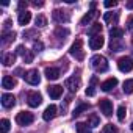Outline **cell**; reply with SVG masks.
Listing matches in <instances>:
<instances>
[{
	"mask_svg": "<svg viewBox=\"0 0 133 133\" xmlns=\"http://www.w3.org/2000/svg\"><path fill=\"white\" fill-rule=\"evenodd\" d=\"M36 25H38V27H41V28H42V27H45V25H47V19H45L42 14H39V16L36 17Z\"/></svg>",
	"mask_w": 133,
	"mask_h": 133,
	"instance_id": "cell-31",
	"label": "cell"
},
{
	"mask_svg": "<svg viewBox=\"0 0 133 133\" xmlns=\"http://www.w3.org/2000/svg\"><path fill=\"white\" fill-rule=\"evenodd\" d=\"M100 33H102V25H100V24H92V27L89 28L91 38H92V36H99Z\"/></svg>",
	"mask_w": 133,
	"mask_h": 133,
	"instance_id": "cell-23",
	"label": "cell"
},
{
	"mask_svg": "<svg viewBox=\"0 0 133 133\" xmlns=\"http://www.w3.org/2000/svg\"><path fill=\"white\" fill-rule=\"evenodd\" d=\"M24 78H25V82H27V83H30V85H39V82H41L39 72H38L36 69L28 71V72L24 75Z\"/></svg>",
	"mask_w": 133,
	"mask_h": 133,
	"instance_id": "cell-6",
	"label": "cell"
},
{
	"mask_svg": "<svg viewBox=\"0 0 133 133\" xmlns=\"http://www.w3.org/2000/svg\"><path fill=\"white\" fill-rule=\"evenodd\" d=\"M117 68L121 72H131L133 71V59L128 56H124L117 61Z\"/></svg>",
	"mask_w": 133,
	"mask_h": 133,
	"instance_id": "cell-4",
	"label": "cell"
},
{
	"mask_svg": "<svg viewBox=\"0 0 133 133\" xmlns=\"http://www.w3.org/2000/svg\"><path fill=\"white\" fill-rule=\"evenodd\" d=\"M8 131H10V121L2 119L0 121V133H8Z\"/></svg>",
	"mask_w": 133,
	"mask_h": 133,
	"instance_id": "cell-25",
	"label": "cell"
},
{
	"mask_svg": "<svg viewBox=\"0 0 133 133\" xmlns=\"http://www.w3.org/2000/svg\"><path fill=\"white\" fill-rule=\"evenodd\" d=\"M77 133H92V131H91V128H89L86 124L78 122V124H77Z\"/></svg>",
	"mask_w": 133,
	"mask_h": 133,
	"instance_id": "cell-26",
	"label": "cell"
},
{
	"mask_svg": "<svg viewBox=\"0 0 133 133\" xmlns=\"http://www.w3.org/2000/svg\"><path fill=\"white\" fill-rule=\"evenodd\" d=\"M96 16H97V11H96V10H91V11H88V13H86V14L82 17L80 24H82V25H86V24H89V22H91V21H92Z\"/></svg>",
	"mask_w": 133,
	"mask_h": 133,
	"instance_id": "cell-16",
	"label": "cell"
},
{
	"mask_svg": "<svg viewBox=\"0 0 133 133\" xmlns=\"http://www.w3.org/2000/svg\"><path fill=\"white\" fill-rule=\"evenodd\" d=\"M14 61H16V55H13V53H6L3 56V64L5 66H13Z\"/></svg>",
	"mask_w": 133,
	"mask_h": 133,
	"instance_id": "cell-24",
	"label": "cell"
},
{
	"mask_svg": "<svg viewBox=\"0 0 133 133\" xmlns=\"http://www.w3.org/2000/svg\"><path fill=\"white\" fill-rule=\"evenodd\" d=\"M14 38H16V33H14V31H11V33H5V35H3L2 42H3V44H8V42L14 41Z\"/></svg>",
	"mask_w": 133,
	"mask_h": 133,
	"instance_id": "cell-28",
	"label": "cell"
},
{
	"mask_svg": "<svg viewBox=\"0 0 133 133\" xmlns=\"http://www.w3.org/2000/svg\"><path fill=\"white\" fill-rule=\"evenodd\" d=\"M125 114H127V110H125L124 105H121V107L117 108V119H119V121H124V119H125Z\"/></svg>",
	"mask_w": 133,
	"mask_h": 133,
	"instance_id": "cell-30",
	"label": "cell"
},
{
	"mask_svg": "<svg viewBox=\"0 0 133 133\" xmlns=\"http://www.w3.org/2000/svg\"><path fill=\"white\" fill-rule=\"evenodd\" d=\"M96 94V89H94V86H89V88H86V96H94Z\"/></svg>",
	"mask_w": 133,
	"mask_h": 133,
	"instance_id": "cell-37",
	"label": "cell"
},
{
	"mask_svg": "<svg viewBox=\"0 0 133 133\" xmlns=\"http://www.w3.org/2000/svg\"><path fill=\"white\" fill-rule=\"evenodd\" d=\"M103 44H105V41H103L102 35H99V36H92V38L89 39V47H91L92 50H99V49H102Z\"/></svg>",
	"mask_w": 133,
	"mask_h": 133,
	"instance_id": "cell-9",
	"label": "cell"
},
{
	"mask_svg": "<svg viewBox=\"0 0 133 133\" xmlns=\"http://www.w3.org/2000/svg\"><path fill=\"white\" fill-rule=\"evenodd\" d=\"M130 128H131V131H133V122H131V125H130Z\"/></svg>",
	"mask_w": 133,
	"mask_h": 133,
	"instance_id": "cell-42",
	"label": "cell"
},
{
	"mask_svg": "<svg viewBox=\"0 0 133 133\" xmlns=\"http://www.w3.org/2000/svg\"><path fill=\"white\" fill-rule=\"evenodd\" d=\"M14 85H16V80H14L13 77H10V75H5V77L2 78V86H3L5 89H11Z\"/></svg>",
	"mask_w": 133,
	"mask_h": 133,
	"instance_id": "cell-19",
	"label": "cell"
},
{
	"mask_svg": "<svg viewBox=\"0 0 133 133\" xmlns=\"http://www.w3.org/2000/svg\"><path fill=\"white\" fill-rule=\"evenodd\" d=\"M127 25H128V30L133 33V17H130V19H128V24H127Z\"/></svg>",
	"mask_w": 133,
	"mask_h": 133,
	"instance_id": "cell-39",
	"label": "cell"
},
{
	"mask_svg": "<svg viewBox=\"0 0 133 133\" xmlns=\"http://www.w3.org/2000/svg\"><path fill=\"white\" fill-rule=\"evenodd\" d=\"M80 83H82V82H80V77H75V75H74V77H69L68 80L64 82V86L68 88L71 92H77L78 88H80Z\"/></svg>",
	"mask_w": 133,
	"mask_h": 133,
	"instance_id": "cell-5",
	"label": "cell"
},
{
	"mask_svg": "<svg viewBox=\"0 0 133 133\" xmlns=\"http://www.w3.org/2000/svg\"><path fill=\"white\" fill-rule=\"evenodd\" d=\"M17 6H19V10H22V11H24V10L27 8V2H25V0H21Z\"/></svg>",
	"mask_w": 133,
	"mask_h": 133,
	"instance_id": "cell-38",
	"label": "cell"
},
{
	"mask_svg": "<svg viewBox=\"0 0 133 133\" xmlns=\"http://www.w3.org/2000/svg\"><path fill=\"white\" fill-rule=\"evenodd\" d=\"M117 13H105V16H103V21L107 22V24H116L117 22Z\"/></svg>",
	"mask_w": 133,
	"mask_h": 133,
	"instance_id": "cell-20",
	"label": "cell"
},
{
	"mask_svg": "<svg viewBox=\"0 0 133 133\" xmlns=\"http://www.w3.org/2000/svg\"><path fill=\"white\" fill-rule=\"evenodd\" d=\"M33 49H35V52H41V50L44 49V44H42L41 41H35V42H33Z\"/></svg>",
	"mask_w": 133,
	"mask_h": 133,
	"instance_id": "cell-34",
	"label": "cell"
},
{
	"mask_svg": "<svg viewBox=\"0 0 133 133\" xmlns=\"http://www.w3.org/2000/svg\"><path fill=\"white\" fill-rule=\"evenodd\" d=\"M25 52H27V49H24V45H17L16 53H19V55H25Z\"/></svg>",
	"mask_w": 133,
	"mask_h": 133,
	"instance_id": "cell-36",
	"label": "cell"
},
{
	"mask_svg": "<svg viewBox=\"0 0 133 133\" xmlns=\"http://www.w3.org/2000/svg\"><path fill=\"white\" fill-rule=\"evenodd\" d=\"M102 133H119V130H117L116 125H113V124H107V125L103 127Z\"/></svg>",
	"mask_w": 133,
	"mask_h": 133,
	"instance_id": "cell-27",
	"label": "cell"
},
{
	"mask_svg": "<svg viewBox=\"0 0 133 133\" xmlns=\"http://www.w3.org/2000/svg\"><path fill=\"white\" fill-rule=\"evenodd\" d=\"M88 108H89V103H80V105H78V107H77V108L74 110L72 116H74V117H77V116H80V114H82L83 111H86Z\"/></svg>",
	"mask_w": 133,
	"mask_h": 133,
	"instance_id": "cell-22",
	"label": "cell"
},
{
	"mask_svg": "<svg viewBox=\"0 0 133 133\" xmlns=\"http://www.w3.org/2000/svg\"><path fill=\"white\" fill-rule=\"evenodd\" d=\"M91 66L94 68L96 72H107L108 71V61L102 55H94L91 58Z\"/></svg>",
	"mask_w": 133,
	"mask_h": 133,
	"instance_id": "cell-1",
	"label": "cell"
},
{
	"mask_svg": "<svg viewBox=\"0 0 133 133\" xmlns=\"http://www.w3.org/2000/svg\"><path fill=\"white\" fill-rule=\"evenodd\" d=\"M103 5H105L107 8H113V6H116V5H117V2H116V0H107Z\"/></svg>",
	"mask_w": 133,
	"mask_h": 133,
	"instance_id": "cell-35",
	"label": "cell"
},
{
	"mask_svg": "<svg viewBox=\"0 0 133 133\" xmlns=\"http://www.w3.org/2000/svg\"><path fill=\"white\" fill-rule=\"evenodd\" d=\"M30 21H31V14L28 11H21L19 13V25H28Z\"/></svg>",
	"mask_w": 133,
	"mask_h": 133,
	"instance_id": "cell-17",
	"label": "cell"
},
{
	"mask_svg": "<svg viewBox=\"0 0 133 133\" xmlns=\"http://www.w3.org/2000/svg\"><path fill=\"white\" fill-rule=\"evenodd\" d=\"M110 36H111V41H116V39H121L124 36V30L122 28H117V27H113L110 30Z\"/></svg>",
	"mask_w": 133,
	"mask_h": 133,
	"instance_id": "cell-18",
	"label": "cell"
},
{
	"mask_svg": "<svg viewBox=\"0 0 133 133\" xmlns=\"http://www.w3.org/2000/svg\"><path fill=\"white\" fill-rule=\"evenodd\" d=\"M52 17H53V21L58 22V24H63V22H68V21H69V16L64 14V11H61V10H55L53 14H52Z\"/></svg>",
	"mask_w": 133,
	"mask_h": 133,
	"instance_id": "cell-12",
	"label": "cell"
},
{
	"mask_svg": "<svg viewBox=\"0 0 133 133\" xmlns=\"http://www.w3.org/2000/svg\"><path fill=\"white\" fill-rule=\"evenodd\" d=\"M35 121V116L28 111H21L17 116H16V122L19 125H30L31 122Z\"/></svg>",
	"mask_w": 133,
	"mask_h": 133,
	"instance_id": "cell-3",
	"label": "cell"
},
{
	"mask_svg": "<svg viewBox=\"0 0 133 133\" xmlns=\"http://www.w3.org/2000/svg\"><path fill=\"white\" fill-rule=\"evenodd\" d=\"M33 5H35V6H36V8H38V6H39V8H41V6H42V5H44V2H38V0H35V2H33Z\"/></svg>",
	"mask_w": 133,
	"mask_h": 133,
	"instance_id": "cell-40",
	"label": "cell"
},
{
	"mask_svg": "<svg viewBox=\"0 0 133 133\" xmlns=\"http://www.w3.org/2000/svg\"><path fill=\"white\" fill-rule=\"evenodd\" d=\"M82 45H83L82 39H75V42L71 45V50H69V53H71L72 56H75L78 61H82V59L85 58V53H83V50H82Z\"/></svg>",
	"mask_w": 133,
	"mask_h": 133,
	"instance_id": "cell-2",
	"label": "cell"
},
{
	"mask_svg": "<svg viewBox=\"0 0 133 133\" xmlns=\"http://www.w3.org/2000/svg\"><path fill=\"white\" fill-rule=\"evenodd\" d=\"M33 56H35L33 52H31V50H27L25 55H24V63H31V61H33Z\"/></svg>",
	"mask_w": 133,
	"mask_h": 133,
	"instance_id": "cell-33",
	"label": "cell"
},
{
	"mask_svg": "<svg viewBox=\"0 0 133 133\" xmlns=\"http://www.w3.org/2000/svg\"><path fill=\"white\" fill-rule=\"evenodd\" d=\"M97 125H100L99 116H97V114H91V116H89V127H97Z\"/></svg>",
	"mask_w": 133,
	"mask_h": 133,
	"instance_id": "cell-29",
	"label": "cell"
},
{
	"mask_svg": "<svg viewBox=\"0 0 133 133\" xmlns=\"http://www.w3.org/2000/svg\"><path fill=\"white\" fill-rule=\"evenodd\" d=\"M47 92L52 99H59L61 94H63V86H58V85H52L47 88Z\"/></svg>",
	"mask_w": 133,
	"mask_h": 133,
	"instance_id": "cell-10",
	"label": "cell"
},
{
	"mask_svg": "<svg viewBox=\"0 0 133 133\" xmlns=\"http://www.w3.org/2000/svg\"><path fill=\"white\" fill-rule=\"evenodd\" d=\"M2 105L5 108H13L16 105V97L13 94H3L2 96Z\"/></svg>",
	"mask_w": 133,
	"mask_h": 133,
	"instance_id": "cell-11",
	"label": "cell"
},
{
	"mask_svg": "<svg viewBox=\"0 0 133 133\" xmlns=\"http://www.w3.org/2000/svg\"><path fill=\"white\" fill-rule=\"evenodd\" d=\"M122 89H124L125 94H131V92H133V78L125 80L124 85H122Z\"/></svg>",
	"mask_w": 133,
	"mask_h": 133,
	"instance_id": "cell-21",
	"label": "cell"
},
{
	"mask_svg": "<svg viewBox=\"0 0 133 133\" xmlns=\"http://www.w3.org/2000/svg\"><path fill=\"white\" fill-rule=\"evenodd\" d=\"M117 85V78H108V80H105L102 85H100V88H102V91H105V92H108V91H111L114 86Z\"/></svg>",
	"mask_w": 133,
	"mask_h": 133,
	"instance_id": "cell-14",
	"label": "cell"
},
{
	"mask_svg": "<svg viewBox=\"0 0 133 133\" xmlns=\"http://www.w3.org/2000/svg\"><path fill=\"white\" fill-rule=\"evenodd\" d=\"M56 36H61V38H64V36H68L69 35V30L68 28H63V27H59V28H56Z\"/></svg>",
	"mask_w": 133,
	"mask_h": 133,
	"instance_id": "cell-32",
	"label": "cell"
},
{
	"mask_svg": "<svg viewBox=\"0 0 133 133\" xmlns=\"http://www.w3.org/2000/svg\"><path fill=\"white\" fill-rule=\"evenodd\" d=\"M27 102H28V105L31 108H36V107H39L42 103V97H41L39 92H30L27 96Z\"/></svg>",
	"mask_w": 133,
	"mask_h": 133,
	"instance_id": "cell-8",
	"label": "cell"
},
{
	"mask_svg": "<svg viewBox=\"0 0 133 133\" xmlns=\"http://www.w3.org/2000/svg\"><path fill=\"white\" fill-rule=\"evenodd\" d=\"M99 108H100V111L105 116H111L113 114V103L108 99H100L99 100Z\"/></svg>",
	"mask_w": 133,
	"mask_h": 133,
	"instance_id": "cell-7",
	"label": "cell"
},
{
	"mask_svg": "<svg viewBox=\"0 0 133 133\" xmlns=\"http://www.w3.org/2000/svg\"><path fill=\"white\" fill-rule=\"evenodd\" d=\"M128 10H133V0H131V2H127V5H125Z\"/></svg>",
	"mask_w": 133,
	"mask_h": 133,
	"instance_id": "cell-41",
	"label": "cell"
},
{
	"mask_svg": "<svg viewBox=\"0 0 133 133\" xmlns=\"http://www.w3.org/2000/svg\"><path fill=\"white\" fill-rule=\"evenodd\" d=\"M44 74H45V78H49V80H56L59 77V71L56 68H45Z\"/></svg>",
	"mask_w": 133,
	"mask_h": 133,
	"instance_id": "cell-15",
	"label": "cell"
},
{
	"mask_svg": "<svg viewBox=\"0 0 133 133\" xmlns=\"http://www.w3.org/2000/svg\"><path fill=\"white\" fill-rule=\"evenodd\" d=\"M55 116H56V107H55V105H49V107L44 110V113H42L44 121H52Z\"/></svg>",
	"mask_w": 133,
	"mask_h": 133,
	"instance_id": "cell-13",
	"label": "cell"
}]
</instances>
